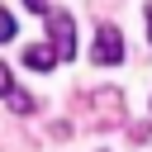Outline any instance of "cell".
<instances>
[{"instance_id":"cell-1","label":"cell","mask_w":152,"mask_h":152,"mask_svg":"<svg viewBox=\"0 0 152 152\" xmlns=\"http://www.w3.org/2000/svg\"><path fill=\"white\" fill-rule=\"evenodd\" d=\"M48 14V43H52V52H57V62L62 57H76V14H66V10H43Z\"/></svg>"},{"instance_id":"cell-2","label":"cell","mask_w":152,"mask_h":152,"mask_svg":"<svg viewBox=\"0 0 152 152\" xmlns=\"http://www.w3.org/2000/svg\"><path fill=\"white\" fill-rule=\"evenodd\" d=\"M90 62H95V66L124 62V33H119L114 24H100V33H95V48H90Z\"/></svg>"},{"instance_id":"cell-3","label":"cell","mask_w":152,"mask_h":152,"mask_svg":"<svg viewBox=\"0 0 152 152\" xmlns=\"http://www.w3.org/2000/svg\"><path fill=\"white\" fill-rule=\"evenodd\" d=\"M24 66H28V71H52V66H57V52L43 48V43H38V48H24Z\"/></svg>"},{"instance_id":"cell-4","label":"cell","mask_w":152,"mask_h":152,"mask_svg":"<svg viewBox=\"0 0 152 152\" xmlns=\"http://www.w3.org/2000/svg\"><path fill=\"white\" fill-rule=\"evenodd\" d=\"M5 100H10V109H19V114H28V109H38V100H33V95H24V90H10Z\"/></svg>"},{"instance_id":"cell-5","label":"cell","mask_w":152,"mask_h":152,"mask_svg":"<svg viewBox=\"0 0 152 152\" xmlns=\"http://www.w3.org/2000/svg\"><path fill=\"white\" fill-rule=\"evenodd\" d=\"M10 38H14V14L0 10V43H10Z\"/></svg>"},{"instance_id":"cell-6","label":"cell","mask_w":152,"mask_h":152,"mask_svg":"<svg viewBox=\"0 0 152 152\" xmlns=\"http://www.w3.org/2000/svg\"><path fill=\"white\" fill-rule=\"evenodd\" d=\"M10 90H14V76H10V66L0 62V95H10Z\"/></svg>"},{"instance_id":"cell-7","label":"cell","mask_w":152,"mask_h":152,"mask_svg":"<svg viewBox=\"0 0 152 152\" xmlns=\"http://www.w3.org/2000/svg\"><path fill=\"white\" fill-rule=\"evenodd\" d=\"M24 5H28L33 14H43V10H48V0H24Z\"/></svg>"},{"instance_id":"cell-8","label":"cell","mask_w":152,"mask_h":152,"mask_svg":"<svg viewBox=\"0 0 152 152\" xmlns=\"http://www.w3.org/2000/svg\"><path fill=\"white\" fill-rule=\"evenodd\" d=\"M142 24H147V43H152V5L142 10Z\"/></svg>"}]
</instances>
